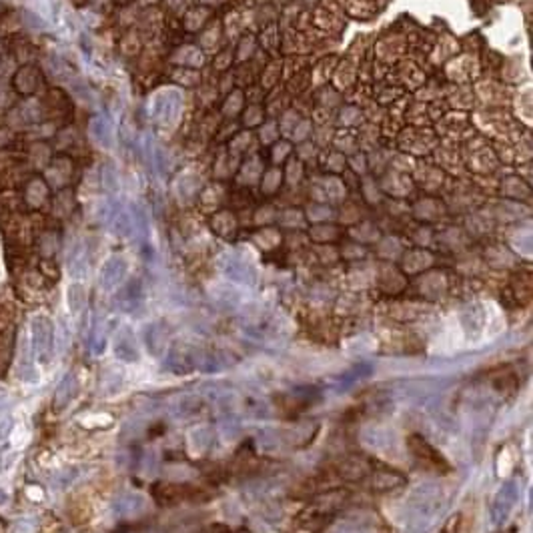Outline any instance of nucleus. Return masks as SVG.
Masks as SVG:
<instances>
[{
	"label": "nucleus",
	"mask_w": 533,
	"mask_h": 533,
	"mask_svg": "<svg viewBox=\"0 0 533 533\" xmlns=\"http://www.w3.org/2000/svg\"><path fill=\"white\" fill-rule=\"evenodd\" d=\"M30 343H32V353L46 363L52 355V325L46 317H34L30 323Z\"/></svg>",
	"instance_id": "1"
},
{
	"label": "nucleus",
	"mask_w": 533,
	"mask_h": 533,
	"mask_svg": "<svg viewBox=\"0 0 533 533\" xmlns=\"http://www.w3.org/2000/svg\"><path fill=\"white\" fill-rule=\"evenodd\" d=\"M76 393V385H74V377L69 375L62 379V383L58 385L56 389V395H54V409H62V407H67L69 401L72 399V395Z\"/></svg>",
	"instance_id": "2"
},
{
	"label": "nucleus",
	"mask_w": 533,
	"mask_h": 533,
	"mask_svg": "<svg viewBox=\"0 0 533 533\" xmlns=\"http://www.w3.org/2000/svg\"><path fill=\"white\" fill-rule=\"evenodd\" d=\"M4 503H8V493L4 489H0V505H4Z\"/></svg>",
	"instance_id": "3"
},
{
	"label": "nucleus",
	"mask_w": 533,
	"mask_h": 533,
	"mask_svg": "<svg viewBox=\"0 0 533 533\" xmlns=\"http://www.w3.org/2000/svg\"><path fill=\"white\" fill-rule=\"evenodd\" d=\"M4 451H6V445L0 449V471H2V467H4Z\"/></svg>",
	"instance_id": "4"
}]
</instances>
